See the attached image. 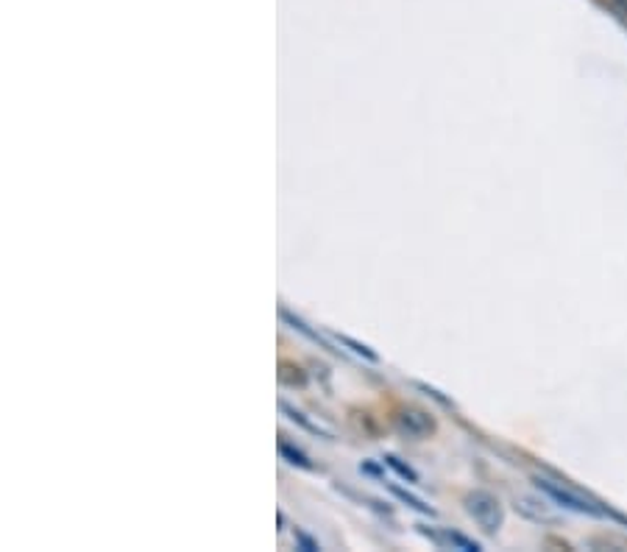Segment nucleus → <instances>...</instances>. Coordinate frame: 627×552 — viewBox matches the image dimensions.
<instances>
[{
  "mask_svg": "<svg viewBox=\"0 0 627 552\" xmlns=\"http://www.w3.org/2000/svg\"><path fill=\"white\" fill-rule=\"evenodd\" d=\"M466 510L486 533H497L502 528V503L494 497L491 491H472V494H466Z\"/></svg>",
  "mask_w": 627,
  "mask_h": 552,
  "instance_id": "1",
  "label": "nucleus"
},
{
  "mask_svg": "<svg viewBox=\"0 0 627 552\" xmlns=\"http://www.w3.org/2000/svg\"><path fill=\"white\" fill-rule=\"evenodd\" d=\"M535 483H538V488H542L544 494H549L555 503L564 505V508H572V510H580V514H591V516L608 514L605 508H600V503H596V499L583 497V494H580L578 488H572V485L555 483V480H547V478H535Z\"/></svg>",
  "mask_w": 627,
  "mask_h": 552,
  "instance_id": "2",
  "label": "nucleus"
},
{
  "mask_svg": "<svg viewBox=\"0 0 627 552\" xmlns=\"http://www.w3.org/2000/svg\"><path fill=\"white\" fill-rule=\"evenodd\" d=\"M421 536H427V539L432 541L436 547H441V550H463V552H477L480 550V544L472 539H466V536L455 533V530H430V528H421Z\"/></svg>",
  "mask_w": 627,
  "mask_h": 552,
  "instance_id": "3",
  "label": "nucleus"
},
{
  "mask_svg": "<svg viewBox=\"0 0 627 552\" xmlns=\"http://www.w3.org/2000/svg\"><path fill=\"white\" fill-rule=\"evenodd\" d=\"M396 422H399L402 433H407V436H413V438H425V436H430L432 429H436V418L425 411H416V407L402 411Z\"/></svg>",
  "mask_w": 627,
  "mask_h": 552,
  "instance_id": "4",
  "label": "nucleus"
},
{
  "mask_svg": "<svg viewBox=\"0 0 627 552\" xmlns=\"http://www.w3.org/2000/svg\"><path fill=\"white\" fill-rule=\"evenodd\" d=\"M516 510L522 516H527V519L542 521V525H555V521H558V514H555L547 503H542V499L535 497H519Z\"/></svg>",
  "mask_w": 627,
  "mask_h": 552,
  "instance_id": "5",
  "label": "nucleus"
},
{
  "mask_svg": "<svg viewBox=\"0 0 627 552\" xmlns=\"http://www.w3.org/2000/svg\"><path fill=\"white\" fill-rule=\"evenodd\" d=\"M279 452H282V458H288V463H293V467H299V469H315V467H313V460H310L307 455L302 452V449L290 447L288 441H279Z\"/></svg>",
  "mask_w": 627,
  "mask_h": 552,
  "instance_id": "6",
  "label": "nucleus"
},
{
  "mask_svg": "<svg viewBox=\"0 0 627 552\" xmlns=\"http://www.w3.org/2000/svg\"><path fill=\"white\" fill-rule=\"evenodd\" d=\"M282 411H285V413H288V416H290V418H293V422H299V424H302V427H304V429H310V433H324V429H321V424H315V422H310V418H307V416H304V413H302V411H295V407H290V405H288V402H282Z\"/></svg>",
  "mask_w": 627,
  "mask_h": 552,
  "instance_id": "7",
  "label": "nucleus"
},
{
  "mask_svg": "<svg viewBox=\"0 0 627 552\" xmlns=\"http://www.w3.org/2000/svg\"><path fill=\"white\" fill-rule=\"evenodd\" d=\"M385 460H387V467L394 469V472H399L402 478H405V480H410V483H416V480H418V474L413 472L410 467H405V463H399V458H394V455H387Z\"/></svg>",
  "mask_w": 627,
  "mask_h": 552,
  "instance_id": "8",
  "label": "nucleus"
},
{
  "mask_svg": "<svg viewBox=\"0 0 627 552\" xmlns=\"http://www.w3.org/2000/svg\"><path fill=\"white\" fill-rule=\"evenodd\" d=\"M394 491H396V494H399L402 499H407V503H410L416 510H421V514H432L430 505H425V503H421V499L413 497V494H407V491H402V488H394Z\"/></svg>",
  "mask_w": 627,
  "mask_h": 552,
  "instance_id": "9",
  "label": "nucleus"
},
{
  "mask_svg": "<svg viewBox=\"0 0 627 552\" xmlns=\"http://www.w3.org/2000/svg\"><path fill=\"white\" fill-rule=\"evenodd\" d=\"M340 344L351 346V352H357V355L369 357V360H376V355H374V352L369 349V346H360V344H355V341H351V337H340Z\"/></svg>",
  "mask_w": 627,
  "mask_h": 552,
  "instance_id": "10",
  "label": "nucleus"
},
{
  "mask_svg": "<svg viewBox=\"0 0 627 552\" xmlns=\"http://www.w3.org/2000/svg\"><path fill=\"white\" fill-rule=\"evenodd\" d=\"M616 3H619V7L625 9V12H627V0H616Z\"/></svg>",
  "mask_w": 627,
  "mask_h": 552,
  "instance_id": "11",
  "label": "nucleus"
}]
</instances>
